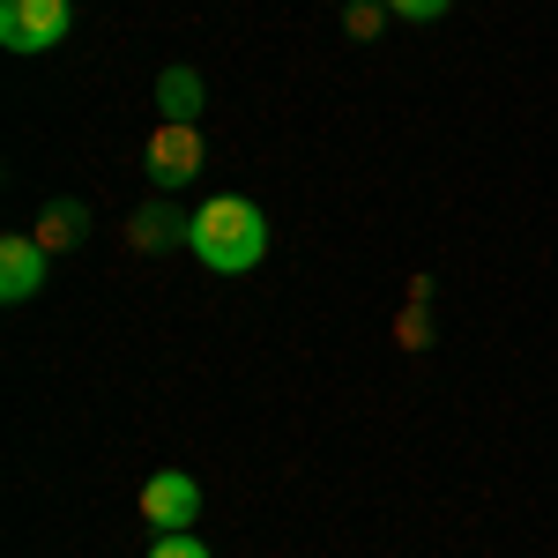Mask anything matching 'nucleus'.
Returning a JSON list of instances; mask_svg holds the SVG:
<instances>
[{
  "label": "nucleus",
  "mask_w": 558,
  "mask_h": 558,
  "mask_svg": "<svg viewBox=\"0 0 558 558\" xmlns=\"http://www.w3.org/2000/svg\"><path fill=\"white\" fill-rule=\"evenodd\" d=\"M194 260L216 268V276H246L260 254H268V216L246 202V194H216L209 209H194Z\"/></svg>",
  "instance_id": "obj_1"
},
{
  "label": "nucleus",
  "mask_w": 558,
  "mask_h": 558,
  "mask_svg": "<svg viewBox=\"0 0 558 558\" xmlns=\"http://www.w3.org/2000/svg\"><path fill=\"white\" fill-rule=\"evenodd\" d=\"M157 105H165L172 128H194V120H202V75H194V68H165V75H157Z\"/></svg>",
  "instance_id": "obj_7"
},
{
  "label": "nucleus",
  "mask_w": 558,
  "mask_h": 558,
  "mask_svg": "<svg viewBox=\"0 0 558 558\" xmlns=\"http://www.w3.org/2000/svg\"><path fill=\"white\" fill-rule=\"evenodd\" d=\"M83 231H89V209H83V202H52V209L38 216V231H31V239H38L45 254H68Z\"/></svg>",
  "instance_id": "obj_8"
},
{
  "label": "nucleus",
  "mask_w": 558,
  "mask_h": 558,
  "mask_svg": "<svg viewBox=\"0 0 558 558\" xmlns=\"http://www.w3.org/2000/svg\"><path fill=\"white\" fill-rule=\"evenodd\" d=\"M202 157H209V149H202V134H194V128H172V120H165V128L149 134V157H142V172H149L157 186H165V194H172V186H186V179L202 172Z\"/></svg>",
  "instance_id": "obj_4"
},
{
  "label": "nucleus",
  "mask_w": 558,
  "mask_h": 558,
  "mask_svg": "<svg viewBox=\"0 0 558 558\" xmlns=\"http://www.w3.org/2000/svg\"><path fill=\"white\" fill-rule=\"evenodd\" d=\"M194 239V216L165 209V202H142V209L128 216V246H142V254H157V246H186Z\"/></svg>",
  "instance_id": "obj_6"
},
{
  "label": "nucleus",
  "mask_w": 558,
  "mask_h": 558,
  "mask_svg": "<svg viewBox=\"0 0 558 558\" xmlns=\"http://www.w3.org/2000/svg\"><path fill=\"white\" fill-rule=\"evenodd\" d=\"M343 23H350V38H380L387 0H343Z\"/></svg>",
  "instance_id": "obj_9"
},
{
  "label": "nucleus",
  "mask_w": 558,
  "mask_h": 558,
  "mask_svg": "<svg viewBox=\"0 0 558 558\" xmlns=\"http://www.w3.org/2000/svg\"><path fill=\"white\" fill-rule=\"evenodd\" d=\"M454 0H387V15H402V23H439Z\"/></svg>",
  "instance_id": "obj_10"
},
{
  "label": "nucleus",
  "mask_w": 558,
  "mask_h": 558,
  "mask_svg": "<svg viewBox=\"0 0 558 558\" xmlns=\"http://www.w3.org/2000/svg\"><path fill=\"white\" fill-rule=\"evenodd\" d=\"M149 558H216L209 544H194V536H186V529H179V536H157V551Z\"/></svg>",
  "instance_id": "obj_11"
},
{
  "label": "nucleus",
  "mask_w": 558,
  "mask_h": 558,
  "mask_svg": "<svg viewBox=\"0 0 558 558\" xmlns=\"http://www.w3.org/2000/svg\"><path fill=\"white\" fill-rule=\"evenodd\" d=\"M68 38V0H0V45L8 52H52Z\"/></svg>",
  "instance_id": "obj_2"
},
{
  "label": "nucleus",
  "mask_w": 558,
  "mask_h": 558,
  "mask_svg": "<svg viewBox=\"0 0 558 558\" xmlns=\"http://www.w3.org/2000/svg\"><path fill=\"white\" fill-rule=\"evenodd\" d=\"M45 260H52V254H45L31 231H8V239H0V299L31 305L45 291Z\"/></svg>",
  "instance_id": "obj_5"
},
{
  "label": "nucleus",
  "mask_w": 558,
  "mask_h": 558,
  "mask_svg": "<svg viewBox=\"0 0 558 558\" xmlns=\"http://www.w3.org/2000/svg\"><path fill=\"white\" fill-rule=\"evenodd\" d=\"M194 514H202V484H194V476L165 470V476L142 484V521H149V536H179Z\"/></svg>",
  "instance_id": "obj_3"
}]
</instances>
